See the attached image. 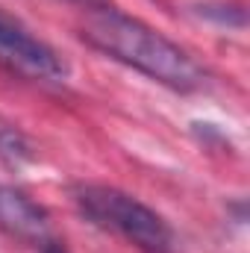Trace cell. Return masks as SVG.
I'll return each instance as SVG.
<instances>
[{
  "label": "cell",
  "mask_w": 250,
  "mask_h": 253,
  "mask_svg": "<svg viewBox=\"0 0 250 253\" xmlns=\"http://www.w3.org/2000/svg\"><path fill=\"white\" fill-rule=\"evenodd\" d=\"M80 36L103 56L156 80L165 88L186 94L206 85V71L188 50L115 6H91L80 27Z\"/></svg>",
  "instance_id": "obj_1"
},
{
  "label": "cell",
  "mask_w": 250,
  "mask_h": 253,
  "mask_svg": "<svg viewBox=\"0 0 250 253\" xmlns=\"http://www.w3.org/2000/svg\"><path fill=\"white\" fill-rule=\"evenodd\" d=\"M74 203L85 221H91L100 230L118 233L129 245H135L144 253H171L174 251V230L171 224L141 203L138 197L126 194L112 186L97 183H80L74 186Z\"/></svg>",
  "instance_id": "obj_2"
},
{
  "label": "cell",
  "mask_w": 250,
  "mask_h": 253,
  "mask_svg": "<svg viewBox=\"0 0 250 253\" xmlns=\"http://www.w3.org/2000/svg\"><path fill=\"white\" fill-rule=\"evenodd\" d=\"M0 65L39 83H65L68 62L0 6Z\"/></svg>",
  "instance_id": "obj_3"
},
{
  "label": "cell",
  "mask_w": 250,
  "mask_h": 253,
  "mask_svg": "<svg viewBox=\"0 0 250 253\" xmlns=\"http://www.w3.org/2000/svg\"><path fill=\"white\" fill-rule=\"evenodd\" d=\"M0 227L21 236V239H33V242H44L47 239V215L42 206H36L24 191L9 189L0 183Z\"/></svg>",
  "instance_id": "obj_4"
},
{
  "label": "cell",
  "mask_w": 250,
  "mask_h": 253,
  "mask_svg": "<svg viewBox=\"0 0 250 253\" xmlns=\"http://www.w3.org/2000/svg\"><path fill=\"white\" fill-rule=\"evenodd\" d=\"M0 159L9 162V165H24V162L36 159L33 141L15 124H9L6 118H0Z\"/></svg>",
  "instance_id": "obj_5"
},
{
  "label": "cell",
  "mask_w": 250,
  "mask_h": 253,
  "mask_svg": "<svg viewBox=\"0 0 250 253\" xmlns=\"http://www.w3.org/2000/svg\"><path fill=\"white\" fill-rule=\"evenodd\" d=\"M42 253H65V248L59 242H50V239H44L42 242Z\"/></svg>",
  "instance_id": "obj_6"
}]
</instances>
